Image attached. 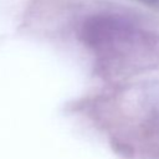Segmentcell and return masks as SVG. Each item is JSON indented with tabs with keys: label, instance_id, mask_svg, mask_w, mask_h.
Returning <instances> with one entry per match:
<instances>
[{
	"label": "cell",
	"instance_id": "obj_1",
	"mask_svg": "<svg viewBox=\"0 0 159 159\" xmlns=\"http://www.w3.org/2000/svg\"><path fill=\"white\" fill-rule=\"evenodd\" d=\"M142 4H147V5H150V6H155V5H159V0H137Z\"/></svg>",
	"mask_w": 159,
	"mask_h": 159
}]
</instances>
